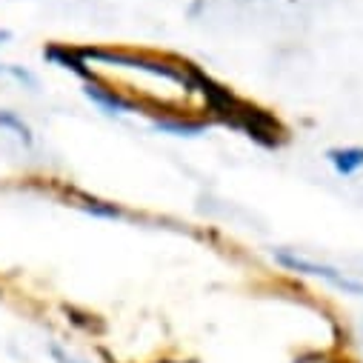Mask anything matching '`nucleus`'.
<instances>
[{
    "mask_svg": "<svg viewBox=\"0 0 363 363\" xmlns=\"http://www.w3.org/2000/svg\"><path fill=\"white\" fill-rule=\"evenodd\" d=\"M326 160L340 177H352L363 169V146H335L326 152Z\"/></svg>",
    "mask_w": 363,
    "mask_h": 363,
    "instance_id": "nucleus-4",
    "label": "nucleus"
},
{
    "mask_svg": "<svg viewBox=\"0 0 363 363\" xmlns=\"http://www.w3.org/2000/svg\"><path fill=\"white\" fill-rule=\"evenodd\" d=\"M83 209L89 215H98V218H109V220H121L123 218V209L115 206V203H106V201H98V198H80Z\"/></svg>",
    "mask_w": 363,
    "mask_h": 363,
    "instance_id": "nucleus-6",
    "label": "nucleus"
},
{
    "mask_svg": "<svg viewBox=\"0 0 363 363\" xmlns=\"http://www.w3.org/2000/svg\"><path fill=\"white\" fill-rule=\"evenodd\" d=\"M337 289H343V292H349V295H357V298H363V281H349V278H335L332 281Z\"/></svg>",
    "mask_w": 363,
    "mask_h": 363,
    "instance_id": "nucleus-8",
    "label": "nucleus"
},
{
    "mask_svg": "<svg viewBox=\"0 0 363 363\" xmlns=\"http://www.w3.org/2000/svg\"><path fill=\"white\" fill-rule=\"evenodd\" d=\"M155 129L157 132H166V135H174V138H195L206 129V123L201 121H174V118H157L155 121Z\"/></svg>",
    "mask_w": 363,
    "mask_h": 363,
    "instance_id": "nucleus-5",
    "label": "nucleus"
},
{
    "mask_svg": "<svg viewBox=\"0 0 363 363\" xmlns=\"http://www.w3.org/2000/svg\"><path fill=\"white\" fill-rule=\"evenodd\" d=\"M0 129H9V132H15L26 146H32V129L15 115V112H0Z\"/></svg>",
    "mask_w": 363,
    "mask_h": 363,
    "instance_id": "nucleus-7",
    "label": "nucleus"
},
{
    "mask_svg": "<svg viewBox=\"0 0 363 363\" xmlns=\"http://www.w3.org/2000/svg\"><path fill=\"white\" fill-rule=\"evenodd\" d=\"M43 57H46L49 63L60 66V69H69V72L80 74L86 83H89V80H95V77H92V69L86 66V60H83V55H80V49H69V46H57V43H52V46L43 49Z\"/></svg>",
    "mask_w": 363,
    "mask_h": 363,
    "instance_id": "nucleus-2",
    "label": "nucleus"
},
{
    "mask_svg": "<svg viewBox=\"0 0 363 363\" xmlns=\"http://www.w3.org/2000/svg\"><path fill=\"white\" fill-rule=\"evenodd\" d=\"M83 95L92 101L101 112H106V115H123V112H135V104L132 101H126V98H121L115 89H106V86H101V83H95V80H89L86 83V89H83Z\"/></svg>",
    "mask_w": 363,
    "mask_h": 363,
    "instance_id": "nucleus-1",
    "label": "nucleus"
},
{
    "mask_svg": "<svg viewBox=\"0 0 363 363\" xmlns=\"http://www.w3.org/2000/svg\"><path fill=\"white\" fill-rule=\"evenodd\" d=\"M272 255H275V260L281 266H286L289 272H301V275H312V278H326L329 284L337 278V272L332 266H326V263H315V260H306V257L292 255V252H284V249L272 252Z\"/></svg>",
    "mask_w": 363,
    "mask_h": 363,
    "instance_id": "nucleus-3",
    "label": "nucleus"
},
{
    "mask_svg": "<svg viewBox=\"0 0 363 363\" xmlns=\"http://www.w3.org/2000/svg\"><path fill=\"white\" fill-rule=\"evenodd\" d=\"M6 38H9V35H6V32H0V40H6Z\"/></svg>",
    "mask_w": 363,
    "mask_h": 363,
    "instance_id": "nucleus-9",
    "label": "nucleus"
}]
</instances>
